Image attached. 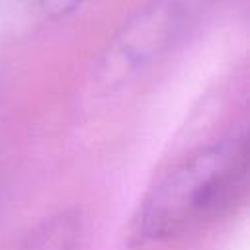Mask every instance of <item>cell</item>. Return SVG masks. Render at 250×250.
<instances>
[{"label":"cell","instance_id":"7a4b0ae2","mask_svg":"<svg viewBox=\"0 0 250 250\" xmlns=\"http://www.w3.org/2000/svg\"><path fill=\"white\" fill-rule=\"evenodd\" d=\"M178 27V12L170 4H156L143 12L113 43L104 64L107 80H121L139 72L166 49Z\"/></svg>","mask_w":250,"mask_h":250},{"label":"cell","instance_id":"3957f363","mask_svg":"<svg viewBox=\"0 0 250 250\" xmlns=\"http://www.w3.org/2000/svg\"><path fill=\"white\" fill-rule=\"evenodd\" d=\"M82 2L84 0H39V8L43 10L45 16L59 20L72 14L76 8H80Z\"/></svg>","mask_w":250,"mask_h":250},{"label":"cell","instance_id":"6da1fadb","mask_svg":"<svg viewBox=\"0 0 250 250\" xmlns=\"http://www.w3.org/2000/svg\"><path fill=\"white\" fill-rule=\"evenodd\" d=\"M246 180V135H232L201 146L146 193L133 232L141 242L182 236L229 211L244 193Z\"/></svg>","mask_w":250,"mask_h":250}]
</instances>
